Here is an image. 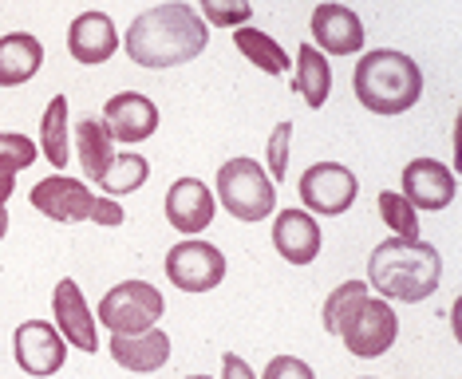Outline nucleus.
Instances as JSON below:
<instances>
[{
	"label": "nucleus",
	"mask_w": 462,
	"mask_h": 379,
	"mask_svg": "<svg viewBox=\"0 0 462 379\" xmlns=\"http://www.w3.org/2000/svg\"><path fill=\"white\" fill-rule=\"evenodd\" d=\"M209 44V28L198 16V8L171 0V5H154L131 20L127 36H123V51L131 63L151 71L162 68H182V63L198 60Z\"/></svg>",
	"instance_id": "f257e3e1"
},
{
	"label": "nucleus",
	"mask_w": 462,
	"mask_h": 379,
	"mask_svg": "<svg viewBox=\"0 0 462 379\" xmlns=\"http://www.w3.org/2000/svg\"><path fill=\"white\" fill-rule=\"evenodd\" d=\"M443 281V257L423 237H387L367 257V289L383 300L419 304Z\"/></svg>",
	"instance_id": "f03ea898"
},
{
	"label": "nucleus",
	"mask_w": 462,
	"mask_h": 379,
	"mask_svg": "<svg viewBox=\"0 0 462 379\" xmlns=\"http://www.w3.org/2000/svg\"><path fill=\"white\" fill-rule=\"evenodd\" d=\"M352 91L372 115H403L423 99V68L407 51H364L352 71Z\"/></svg>",
	"instance_id": "7ed1b4c3"
},
{
	"label": "nucleus",
	"mask_w": 462,
	"mask_h": 379,
	"mask_svg": "<svg viewBox=\"0 0 462 379\" xmlns=\"http://www.w3.org/2000/svg\"><path fill=\"white\" fill-rule=\"evenodd\" d=\"M217 202L234 221H265L277 209V186L257 158H229L217 171Z\"/></svg>",
	"instance_id": "20e7f679"
},
{
	"label": "nucleus",
	"mask_w": 462,
	"mask_h": 379,
	"mask_svg": "<svg viewBox=\"0 0 462 379\" xmlns=\"http://www.w3.org/2000/svg\"><path fill=\"white\" fill-rule=\"evenodd\" d=\"M162 312H166V300L154 284L119 281L115 289L103 292L96 324H103L111 336H134V332L154 328V324L162 320Z\"/></svg>",
	"instance_id": "39448f33"
},
{
	"label": "nucleus",
	"mask_w": 462,
	"mask_h": 379,
	"mask_svg": "<svg viewBox=\"0 0 462 379\" xmlns=\"http://www.w3.org/2000/svg\"><path fill=\"white\" fill-rule=\"evenodd\" d=\"M336 336H340L344 347H348L356 360H380L387 347L399 340V316L392 309V300L367 292V297L352 309V316H344V324Z\"/></svg>",
	"instance_id": "423d86ee"
},
{
	"label": "nucleus",
	"mask_w": 462,
	"mask_h": 379,
	"mask_svg": "<svg viewBox=\"0 0 462 379\" xmlns=\"http://www.w3.org/2000/svg\"><path fill=\"white\" fill-rule=\"evenodd\" d=\"M162 269L174 289H182V292H209L226 281L222 249L209 245L202 237H186V241H178V245H171Z\"/></svg>",
	"instance_id": "0eeeda50"
},
{
	"label": "nucleus",
	"mask_w": 462,
	"mask_h": 379,
	"mask_svg": "<svg viewBox=\"0 0 462 379\" xmlns=\"http://www.w3.org/2000/svg\"><path fill=\"white\" fill-rule=\"evenodd\" d=\"M360 182L344 162H317L300 174V202L309 214L320 217H340L356 206Z\"/></svg>",
	"instance_id": "6e6552de"
},
{
	"label": "nucleus",
	"mask_w": 462,
	"mask_h": 379,
	"mask_svg": "<svg viewBox=\"0 0 462 379\" xmlns=\"http://www.w3.org/2000/svg\"><path fill=\"white\" fill-rule=\"evenodd\" d=\"M13 356L24 375L48 379L68 364V340L48 320H24L13 336Z\"/></svg>",
	"instance_id": "1a4fd4ad"
},
{
	"label": "nucleus",
	"mask_w": 462,
	"mask_h": 379,
	"mask_svg": "<svg viewBox=\"0 0 462 379\" xmlns=\"http://www.w3.org/2000/svg\"><path fill=\"white\" fill-rule=\"evenodd\" d=\"M399 194L415 209H423V214H439V209H447L455 202L458 174L450 166L435 162V158H411L403 166V178H399Z\"/></svg>",
	"instance_id": "9d476101"
},
{
	"label": "nucleus",
	"mask_w": 462,
	"mask_h": 379,
	"mask_svg": "<svg viewBox=\"0 0 462 379\" xmlns=\"http://www.w3.org/2000/svg\"><path fill=\"white\" fill-rule=\"evenodd\" d=\"M309 32H312V48L320 56H360L367 36L364 20L348 5H336V0H324V5L312 8Z\"/></svg>",
	"instance_id": "9b49d317"
},
{
	"label": "nucleus",
	"mask_w": 462,
	"mask_h": 379,
	"mask_svg": "<svg viewBox=\"0 0 462 379\" xmlns=\"http://www.w3.org/2000/svg\"><path fill=\"white\" fill-rule=\"evenodd\" d=\"M96 190H88L83 182L68 174H51L44 182H36L28 190V202L32 209H40L44 217L60 221V226H76V221H88L91 217V206H96Z\"/></svg>",
	"instance_id": "f8f14e48"
},
{
	"label": "nucleus",
	"mask_w": 462,
	"mask_h": 379,
	"mask_svg": "<svg viewBox=\"0 0 462 379\" xmlns=\"http://www.w3.org/2000/svg\"><path fill=\"white\" fill-rule=\"evenodd\" d=\"M51 316H56V332L68 340V347L96 356L99 352V324L88 309V297L71 277H64L51 292Z\"/></svg>",
	"instance_id": "ddd939ff"
},
{
	"label": "nucleus",
	"mask_w": 462,
	"mask_h": 379,
	"mask_svg": "<svg viewBox=\"0 0 462 379\" xmlns=\"http://www.w3.org/2000/svg\"><path fill=\"white\" fill-rule=\"evenodd\" d=\"M217 214V198L202 178H178L166 190V221L186 237H198Z\"/></svg>",
	"instance_id": "4468645a"
},
{
	"label": "nucleus",
	"mask_w": 462,
	"mask_h": 379,
	"mask_svg": "<svg viewBox=\"0 0 462 379\" xmlns=\"http://www.w3.org/2000/svg\"><path fill=\"white\" fill-rule=\"evenodd\" d=\"M103 126H107V134L115 143L134 146L159 131V107L143 91H119L103 107Z\"/></svg>",
	"instance_id": "2eb2a0df"
},
{
	"label": "nucleus",
	"mask_w": 462,
	"mask_h": 379,
	"mask_svg": "<svg viewBox=\"0 0 462 379\" xmlns=\"http://www.w3.org/2000/svg\"><path fill=\"white\" fill-rule=\"evenodd\" d=\"M324 234H320V221L309 209H281L277 221H273V249L289 261V265H312L320 257Z\"/></svg>",
	"instance_id": "dca6fc26"
},
{
	"label": "nucleus",
	"mask_w": 462,
	"mask_h": 379,
	"mask_svg": "<svg viewBox=\"0 0 462 379\" xmlns=\"http://www.w3.org/2000/svg\"><path fill=\"white\" fill-rule=\"evenodd\" d=\"M68 51L71 60L83 63V68H96V63H107L115 51H119V28L107 13H79L68 24Z\"/></svg>",
	"instance_id": "f3484780"
},
{
	"label": "nucleus",
	"mask_w": 462,
	"mask_h": 379,
	"mask_svg": "<svg viewBox=\"0 0 462 379\" xmlns=\"http://www.w3.org/2000/svg\"><path fill=\"white\" fill-rule=\"evenodd\" d=\"M107 352H111V360L119 367H127V372L151 375V372H159V367L171 364V336L154 324V328L134 332V336H111Z\"/></svg>",
	"instance_id": "a211bd4d"
},
{
	"label": "nucleus",
	"mask_w": 462,
	"mask_h": 379,
	"mask_svg": "<svg viewBox=\"0 0 462 379\" xmlns=\"http://www.w3.org/2000/svg\"><path fill=\"white\" fill-rule=\"evenodd\" d=\"M40 68H44V44L32 32L0 36V88H24L28 79H36Z\"/></svg>",
	"instance_id": "6ab92c4d"
},
{
	"label": "nucleus",
	"mask_w": 462,
	"mask_h": 379,
	"mask_svg": "<svg viewBox=\"0 0 462 379\" xmlns=\"http://www.w3.org/2000/svg\"><path fill=\"white\" fill-rule=\"evenodd\" d=\"M76 158H79V171L88 182L99 186V178L111 171L115 162V139L107 134V126L96 115H88V119L76 123Z\"/></svg>",
	"instance_id": "aec40b11"
},
{
	"label": "nucleus",
	"mask_w": 462,
	"mask_h": 379,
	"mask_svg": "<svg viewBox=\"0 0 462 379\" xmlns=\"http://www.w3.org/2000/svg\"><path fill=\"white\" fill-rule=\"evenodd\" d=\"M292 91L309 103L312 111H320L332 95V63L328 56H320L312 44L297 48V76H292Z\"/></svg>",
	"instance_id": "412c9836"
},
{
	"label": "nucleus",
	"mask_w": 462,
	"mask_h": 379,
	"mask_svg": "<svg viewBox=\"0 0 462 379\" xmlns=\"http://www.w3.org/2000/svg\"><path fill=\"white\" fill-rule=\"evenodd\" d=\"M68 95H56V99L44 107V119H40V154L44 162H51L56 171H64L71 162V131H68Z\"/></svg>",
	"instance_id": "4be33fe9"
},
{
	"label": "nucleus",
	"mask_w": 462,
	"mask_h": 379,
	"mask_svg": "<svg viewBox=\"0 0 462 379\" xmlns=\"http://www.w3.org/2000/svg\"><path fill=\"white\" fill-rule=\"evenodd\" d=\"M234 48L241 51V56H245L249 63H254V68H261L265 71V76H285L289 71V51L277 44V40L273 36H265V32L261 28H234Z\"/></svg>",
	"instance_id": "5701e85b"
},
{
	"label": "nucleus",
	"mask_w": 462,
	"mask_h": 379,
	"mask_svg": "<svg viewBox=\"0 0 462 379\" xmlns=\"http://www.w3.org/2000/svg\"><path fill=\"white\" fill-rule=\"evenodd\" d=\"M146 178H151V162L134 151H123V154H115L111 171L99 178V190H103V198H127L146 186Z\"/></svg>",
	"instance_id": "b1692460"
},
{
	"label": "nucleus",
	"mask_w": 462,
	"mask_h": 379,
	"mask_svg": "<svg viewBox=\"0 0 462 379\" xmlns=\"http://www.w3.org/2000/svg\"><path fill=\"white\" fill-rule=\"evenodd\" d=\"M367 281H344V284H336V289L328 292V300H324V332L336 336L340 332V324H344V316H352V309L367 297Z\"/></svg>",
	"instance_id": "393cba45"
},
{
	"label": "nucleus",
	"mask_w": 462,
	"mask_h": 379,
	"mask_svg": "<svg viewBox=\"0 0 462 379\" xmlns=\"http://www.w3.org/2000/svg\"><path fill=\"white\" fill-rule=\"evenodd\" d=\"M375 206H380V217L387 221L392 237H419V209L407 202L403 194H395V190H383V194L375 198Z\"/></svg>",
	"instance_id": "a878e982"
},
{
	"label": "nucleus",
	"mask_w": 462,
	"mask_h": 379,
	"mask_svg": "<svg viewBox=\"0 0 462 379\" xmlns=\"http://www.w3.org/2000/svg\"><path fill=\"white\" fill-rule=\"evenodd\" d=\"M40 146L28 139V134L16 131H0V174H20L28 166H36Z\"/></svg>",
	"instance_id": "bb28decb"
},
{
	"label": "nucleus",
	"mask_w": 462,
	"mask_h": 379,
	"mask_svg": "<svg viewBox=\"0 0 462 379\" xmlns=\"http://www.w3.org/2000/svg\"><path fill=\"white\" fill-rule=\"evenodd\" d=\"M198 8H202L206 28H245L249 16H254V5L249 0H198Z\"/></svg>",
	"instance_id": "cd10ccee"
},
{
	"label": "nucleus",
	"mask_w": 462,
	"mask_h": 379,
	"mask_svg": "<svg viewBox=\"0 0 462 379\" xmlns=\"http://www.w3.org/2000/svg\"><path fill=\"white\" fill-rule=\"evenodd\" d=\"M289 146H292V123H277L273 134L265 139V162H269L273 186H281L289 174Z\"/></svg>",
	"instance_id": "c85d7f7f"
},
{
	"label": "nucleus",
	"mask_w": 462,
	"mask_h": 379,
	"mask_svg": "<svg viewBox=\"0 0 462 379\" xmlns=\"http://www.w3.org/2000/svg\"><path fill=\"white\" fill-rule=\"evenodd\" d=\"M261 379H317V372L304 360H297V356H273Z\"/></svg>",
	"instance_id": "c756f323"
},
{
	"label": "nucleus",
	"mask_w": 462,
	"mask_h": 379,
	"mask_svg": "<svg viewBox=\"0 0 462 379\" xmlns=\"http://www.w3.org/2000/svg\"><path fill=\"white\" fill-rule=\"evenodd\" d=\"M88 221H96V226H107V229H115V226H123L127 221V209H123V202L119 198H96V206H91V217Z\"/></svg>",
	"instance_id": "7c9ffc66"
},
{
	"label": "nucleus",
	"mask_w": 462,
	"mask_h": 379,
	"mask_svg": "<svg viewBox=\"0 0 462 379\" xmlns=\"http://www.w3.org/2000/svg\"><path fill=\"white\" fill-rule=\"evenodd\" d=\"M222 379H257V372L249 367L241 356H234V352H226L222 356Z\"/></svg>",
	"instance_id": "2f4dec72"
},
{
	"label": "nucleus",
	"mask_w": 462,
	"mask_h": 379,
	"mask_svg": "<svg viewBox=\"0 0 462 379\" xmlns=\"http://www.w3.org/2000/svg\"><path fill=\"white\" fill-rule=\"evenodd\" d=\"M13 190H16V174H0V206H8Z\"/></svg>",
	"instance_id": "473e14b6"
},
{
	"label": "nucleus",
	"mask_w": 462,
	"mask_h": 379,
	"mask_svg": "<svg viewBox=\"0 0 462 379\" xmlns=\"http://www.w3.org/2000/svg\"><path fill=\"white\" fill-rule=\"evenodd\" d=\"M8 234V206H0V241Z\"/></svg>",
	"instance_id": "72a5a7b5"
},
{
	"label": "nucleus",
	"mask_w": 462,
	"mask_h": 379,
	"mask_svg": "<svg viewBox=\"0 0 462 379\" xmlns=\"http://www.w3.org/2000/svg\"><path fill=\"white\" fill-rule=\"evenodd\" d=\"M186 379H209V375H186Z\"/></svg>",
	"instance_id": "f704fd0d"
},
{
	"label": "nucleus",
	"mask_w": 462,
	"mask_h": 379,
	"mask_svg": "<svg viewBox=\"0 0 462 379\" xmlns=\"http://www.w3.org/2000/svg\"><path fill=\"white\" fill-rule=\"evenodd\" d=\"M360 379H375V375H360Z\"/></svg>",
	"instance_id": "c9c22d12"
}]
</instances>
